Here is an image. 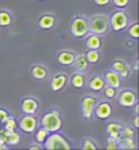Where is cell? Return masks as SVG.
Listing matches in <instances>:
<instances>
[{
  "instance_id": "6da1fadb",
  "label": "cell",
  "mask_w": 139,
  "mask_h": 150,
  "mask_svg": "<svg viewBox=\"0 0 139 150\" xmlns=\"http://www.w3.org/2000/svg\"><path fill=\"white\" fill-rule=\"evenodd\" d=\"M87 25L89 32H92L93 34H97V36H102L109 30V18L104 14L93 15L87 22Z\"/></svg>"
},
{
  "instance_id": "7a4b0ae2",
  "label": "cell",
  "mask_w": 139,
  "mask_h": 150,
  "mask_svg": "<svg viewBox=\"0 0 139 150\" xmlns=\"http://www.w3.org/2000/svg\"><path fill=\"white\" fill-rule=\"evenodd\" d=\"M41 126L49 132H56L61 128V117L57 111H51L41 117Z\"/></svg>"
},
{
  "instance_id": "3957f363",
  "label": "cell",
  "mask_w": 139,
  "mask_h": 150,
  "mask_svg": "<svg viewBox=\"0 0 139 150\" xmlns=\"http://www.w3.org/2000/svg\"><path fill=\"white\" fill-rule=\"evenodd\" d=\"M42 147H45L48 150H53V149H70L71 146H70V143L66 141L63 135H60L56 131V132H49V135L44 141Z\"/></svg>"
},
{
  "instance_id": "277c9868",
  "label": "cell",
  "mask_w": 139,
  "mask_h": 150,
  "mask_svg": "<svg viewBox=\"0 0 139 150\" xmlns=\"http://www.w3.org/2000/svg\"><path fill=\"white\" fill-rule=\"evenodd\" d=\"M128 16L124 11H115L109 16V28L115 32H121L127 28Z\"/></svg>"
},
{
  "instance_id": "5b68a950",
  "label": "cell",
  "mask_w": 139,
  "mask_h": 150,
  "mask_svg": "<svg viewBox=\"0 0 139 150\" xmlns=\"http://www.w3.org/2000/svg\"><path fill=\"white\" fill-rule=\"evenodd\" d=\"M71 33L76 38H82L89 33V25L87 21L83 16H76L71 22Z\"/></svg>"
},
{
  "instance_id": "8992f818",
  "label": "cell",
  "mask_w": 139,
  "mask_h": 150,
  "mask_svg": "<svg viewBox=\"0 0 139 150\" xmlns=\"http://www.w3.org/2000/svg\"><path fill=\"white\" fill-rule=\"evenodd\" d=\"M38 120L34 115H25L23 117L19 120V128L26 134H32L37 130Z\"/></svg>"
},
{
  "instance_id": "52a82bcc",
  "label": "cell",
  "mask_w": 139,
  "mask_h": 150,
  "mask_svg": "<svg viewBox=\"0 0 139 150\" xmlns=\"http://www.w3.org/2000/svg\"><path fill=\"white\" fill-rule=\"evenodd\" d=\"M97 104V100L94 97H90V96H86L82 98V115H83L85 119H92L93 113H94V107Z\"/></svg>"
},
{
  "instance_id": "ba28073f",
  "label": "cell",
  "mask_w": 139,
  "mask_h": 150,
  "mask_svg": "<svg viewBox=\"0 0 139 150\" xmlns=\"http://www.w3.org/2000/svg\"><path fill=\"white\" fill-rule=\"evenodd\" d=\"M119 104L124 108L134 107L136 104V94L132 90H123L119 94Z\"/></svg>"
},
{
  "instance_id": "9c48e42d",
  "label": "cell",
  "mask_w": 139,
  "mask_h": 150,
  "mask_svg": "<svg viewBox=\"0 0 139 150\" xmlns=\"http://www.w3.org/2000/svg\"><path fill=\"white\" fill-rule=\"evenodd\" d=\"M94 112H95V116L98 119L105 120V119H108L112 115V107L111 104L107 103V101H101V103L95 104Z\"/></svg>"
},
{
  "instance_id": "30bf717a",
  "label": "cell",
  "mask_w": 139,
  "mask_h": 150,
  "mask_svg": "<svg viewBox=\"0 0 139 150\" xmlns=\"http://www.w3.org/2000/svg\"><path fill=\"white\" fill-rule=\"evenodd\" d=\"M20 108H22V112H23L25 115H34L38 111V103H37L36 98L28 97V98L22 100Z\"/></svg>"
},
{
  "instance_id": "8fae6325",
  "label": "cell",
  "mask_w": 139,
  "mask_h": 150,
  "mask_svg": "<svg viewBox=\"0 0 139 150\" xmlns=\"http://www.w3.org/2000/svg\"><path fill=\"white\" fill-rule=\"evenodd\" d=\"M67 74H64V72H59V74H56L53 78H52V82H51V89L52 91H59L61 90L66 85H67Z\"/></svg>"
},
{
  "instance_id": "7c38bea8",
  "label": "cell",
  "mask_w": 139,
  "mask_h": 150,
  "mask_svg": "<svg viewBox=\"0 0 139 150\" xmlns=\"http://www.w3.org/2000/svg\"><path fill=\"white\" fill-rule=\"evenodd\" d=\"M104 81L107 83L108 86H112L115 89H119L120 87V75L115 71V70H111V71H107L105 75H104Z\"/></svg>"
},
{
  "instance_id": "4fadbf2b",
  "label": "cell",
  "mask_w": 139,
  "mask_h": 150,
  "mask_svg": "<svg viewBox=\"0 0 139 150\" xmlns=\"http://www.w3.org/2000/svg\"><path fill=\"white\" fill-rule=\"evenodd\" d=\"M112 70H115V71L120 75V78H128V76H130V68H128L127 63L120 59L113 62Z\"/></svg>"
},
{
  "instance_id": "5bb4252c",
  "label": "cell",
  "mask_w": 139,
  "mask_h": 150,
  "mask_svg": "<svg viewBox=\"0 0 139 150\" xmlns=\"http://www.w3.org/2000/svg\"><path fill=\"white\" fill-rule=\"evenodd\" d=\"M74 59H75V53L71 51H61L57 55V62L61 66H71Z\"/></svg>"
},
{
  "instance_id": "9a60e30c",
  "label": "cell",
  "mask_w": 139,
  "mask_h": 150,
  "mask_svg": "<svg viewBox=\"0 0 139 150\" xmlns=\"http://www.w3.org/2000/svg\"><path fill=\"white\" fill-rule=\"evenodd\" d=\"M55 26V16L49 15V14H45V15H41L38 18V28L44 29V30H49Z\"/></svg>"
},
{
  "instance_id": "2e32d148",
  "label": "cell",
  "mask_w": 139,
  "mask_h": 150,
  "mask_svg": "<svg viewBox=\"0 0 139 150\" xmlns=\"http://www.w3.org/2000/svg\"><path fill=\"white\" fill-rule=\"evenodd\" d=\"M72 64H74V68L78 72H85L89 67V63L86 60V57H85V55H78V56L75 55V59H74Z\"/></svg>"
},
{
  "instance_id": "e0dca14e",
  "label": "cell",
  "mask_w": 139,
  "mask_h": 150,
  "mask_svg": "<svg viewBox=\"0 0 139 150\" xmlns=\"http://www.w3.org/2000/svg\"><path fill=\"white\" fill-rule=\"evenodd\" d=\"M121 124L119 123H109L107 127V132H108V137L109 138H113V139H117L120 138V132H121Z\"/></svg>"
},
{
  "instance_id": "ac0fdd59",
  "label": "cell",
  "mask_w": 139,
  "mask_h": 150,
  "mask_svg": "<svg viewBox=\"0 0 139 150\" xmlns=\"http://www.w3.org/2000/svg\"><path fill=\"white\" fill-rule=\"evenodd\" d=\"M86 48L87 49H97V51H99V48H101V38H99V36H97V34H90V36H87V38H86Z\"/></svg>"
},
{
  "instance_id": "d6986e66",
  "label": "cell",
  "mask_w": 139,
  "mask_h": 150,
  "mask_svg": "<svg viewBox=\"0 0 139 150\" xmlns=\"http://www.w3.org/2000/svg\"><path fill=\"white\" fill-rule=\"evenodd\" d=\"M105 86V81H104L102 76H99V75H95L90 79V82H89V87L94 91H101Z\"/></svg>"
},
{
  "instance_id": "ffe728a7",
  "label": "cell",
  "mask_w": 139,
  "mask_h": 150,
  "mask_svg": "<svg viewBox=\"0 0 139 150\" xmlns=\"http://www.w3.org/2000/svg\"><path fill=\"white\" fill-rule=\"evenodd\" d=\"M30 72H32V76L34 79H38V81H42V79L47 78L48 75V71L45 70L42 66H40V64H36V66H33L32 70H30Z\"/></svg>"
},
{
  "instance_id": "44dd1931",
  "label": "cell",
  "mask_w": 139,
  "mask_h": 150,
  "mask_svg": "<svg viewBox=\"0 0 139 150\" xmlns=\"http://www.w3.org/2000/svg\"><path fill=\"white\" fill-rule=\"evenodd\" d=\"M85 57H86L89 64H95V63H98V60H99V52L97 49H89L87 53L85 55Z\"/></svg>"
},
{
  "instance_id": "7402d4cb",
  "label": "cell",
  "mask_w": 139,
  "mask_h": 150,
  "mask_svg": "<svg viewBox=\"0 0 139 150\" xmlns=\"http://www.w3.org/2000/svg\"><path fill=\"white\" fill-rule=\"evenodd\" d=\"M71 83H72V86L76 87V89H82L85 86V76L80 72H76V74L72 75Z\"/></svg>"
},
{
  "instance_id": "603a6c76",
  "label": "cell",
  "mask_w": 139,
  "mask_h": 150,
  "mask_svg": "<svg viewBox=\"0 0 139 150\" xmlns=\"http://www.w3.org/2000/svg\"><path fill=\"white\" fill-rule=\"evenodd\" d=\"M11 14L8 11H0V26L1 28H6V26H10L11 25Z\"/></svg>"
},
{
  "instance_id": "cb8c5ba5",
  "label": "cell",
  "mask_w": 139,
  "mask_h": 150,
  "mask_svg": "<svg viewBox=\"0 0 139 150\" xmlns=\"http://www.w3.org/2000/svg\"><path fill=\"white\" fill-rule=\"evenodd\" d=\"M117 146H119L120 149H135L136 145L132 138H123L121 142L117 143Z\"/></svg>"
},
{
  "instance_id": "d4e9b609",
  "label": "cell",
  "mask_w": 139,
  "mask_h": 150,
  "mask_svg": "<svg viewBox=\"0 0 139 150\" xmlns=\"http://www.w3.org/2000/svg\"><path fill=\"white\" fill-rule=\"evenodd\" d=\"M48 135H49V131H47L44 127H42V128L36 131V141L38 143H44V141L47 139Z\"/></svg>"
},
{
  "instance_id": "484cf974",
  "label": "cell",
  "mask_w": 139,
  "mask_h": 150,
  "mask_svg": "<svg viewBox=\"0 0 139 150\" xmlns=\"http://www.w3.org/2000/svg\"><path fill=\"white\" fill-rule=\"evenodd\" d=\"M19 139H20V137H19V134H16V132H14L12 131L11 134L7 137V145H11V146H14V145H16V143H19Z\"/></svg>"
},
{
  "instance_id": "4316f807",
  "label": "cell",
  "mask_w": 139,
  "mask_h": 150,
  "mask_svg": "<svg viewBox=\"0 0 139 150\" xmlns=\"http://www.w3.org/2000/svg\"><path fill=\"white\" fill-rule=\"evenodd\" d=\"M98 147V145L95 142H93L90 138H86L83 141V143H82V149L83 150H93V149H97Z\"/></svg>"
},
{
  "instance_id": "83f0119b",
  "label": "cell",
  "mask_w": 139,
  "mask_h": 150,
  "mask_svg": "<svg viewBox=\"0 0 139 150\" xmlns=\"http://www.w3.org/2000/svg\"><path fill=\"white\" fill-rule=\"evenodd\" d=\"M128 34L132 37V38H139V25L136 23H132L130 28H128Z\"/></svg>"
},
{
  "instance_id": "f1b7e54d",
  "label": "cell",
  "mask_w": 139,
  "mask_h": 150,
  "mask_svg": "<svg viewBox=\"0 0 139 150\" xmlns=\"http://www.w3.org/2000/svg\"><path fill=\"white\" fill-rule=\"evenodd\" d=\"M104 94L107 96L108 98H115V96H116V89L115 87H112V86H104Z\"/></svg>"
},
{
  "instance_id": "f546056e",
  "label": "cell",
  "mask_w": 139,
  "mask_h": 150,
  "mask_svg": "<svg viewBox=\"0 0 139 150\" xmlns=\"http://www.w3.org/2000/svg\"><path fill=\"white\" fill-rule=\"evenodd\" d=\"M4 124H6V130L14 131L16 128V122H15V119H12V117H8L7 120L4 122Z\"/></svg>"
},
{
  "instance_id": "4dcf8cb0",
  "label": "cell",
  "mask_w": 139,
  "mask_h": 150,
  "mask_svg": "<svg viewBox=\"0 0 139 150\" xmlns=\"http://www.w3.org/2000/svg\"><path fill=\"white\" fill-rule=\"evenodd\" d=\"M120 137H123V138H134V130H131V128H121Z\"/></svg>"
},
{
  "instance_id": "1f68e13d",
  "label": "cell",
  "mask_w": 139,
  "mask_h": 150,
  "mask_svg": "<svg viewBox=\"0 0 139 150\" xmlns=\"http://www.w3.org/2000/svg\"><path fill=\"white\" fill-rule=\"evenodd\" d=\"M117 141L113 138H109L107 142V149H117Z\"/></svg>"
},
{
  "instance_id": "d6a6232c",
  "label": "cell",
  "mask_w": 139,
  "mask_h": 150,
  "mask_svg": "<svg viewBox=\"0 0 139 150\" xmlns=\"http://www.w3.org/2000/svg\"><path fill=\"white\" fill-rule=\"evenodd\" d=\"M112 1H113V4H115L116 7L123 8V7H126V6H127L130 0H112Z\"/></svg>"
},
{
  "instance_id": "836d02e7",
  "label": "cell",
  "mask_w": 139,
  "mask_h": 150,
  "mask_svg": "<svg viewBox=\"0 0 139 150\" xmlns=\"http://www.w3.org/2000/svg\"><path fill=\"white\" fill-rule=\"evenodd\" d=\"M10 117V115H8V112H6L4 109H0V122H6L7 119Z\"/></svg>"
},
{
  "instance_id": "e575fe53",
  "label": "cell",
  "mask_w": 139,
  "mask_h": 150,
  "mask_svg": "<svg viewBox=\"0 0 139 150\" xmlns=\"http://www.w3.org/2000/svg\"><path fill=\"white\" fill-rule=\"evenodd\" d=\"M94 3L97 4V6H101V7H104V6H108V4L111 3V0H94Z\"/></svg>"
},
{
  "instance_id": "d590c367",
  "label": "cell",
  "mask_w": 139,
  "mask_h": 150,
  "mask_svg": "<svg viewBox=\"0 0 139 150\" xmlns=\"http://www.w3.org/2000/svg\"><path fill=\"white\" fill-rule=\"evenodd\" d=\"M42 149V143H37V145H30V150H41Z\"/></svg>"
},
{
  "instance_id": "8d00e7d4",
  "label": "cell",
  "mask_w": 139,
  "mask_h": 150,
  "mask_svg": "<svg viewBox=\"0 0 139 150\" xmlns=\"http://www.w3.org/2000/svg\"><path fill=\"white\" fill-rule=\"evenodd\" d=\"M134 127H135V128H138V127H139V117H138V115H135V117H134Z\"/></svg>"
},
{
  "instance_id": "74e56055",
  "label": "cell",
  "mask_w": 139,
  "mask_h": 150,
  "mask_svg": "<svg viewBox=\"0 0 139 150\" xmlns=\"http://www.w3.org/2000/svg\"><path fill=\"white\" fill-rule=\"evenodd\" d=\"M138 113H139V105L135 104V115H138Z\"/></svg>"
},
{
  "instance_id": "f35d334b",
  "label": "cell",
  "mask_w": 139,
  "mask_h": 150,
  "mask_svg": "<svg viewBox=\"0 0 139 150\" xmlns=\"http://www.w3.org/2000/svg\"><path fill=\"white\" fill-rule=\"evenodd\" d=\"M40 1H44V0H40Z\"/></svg>"
}]
</instances>
